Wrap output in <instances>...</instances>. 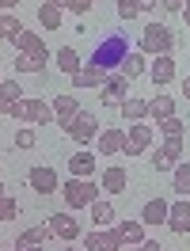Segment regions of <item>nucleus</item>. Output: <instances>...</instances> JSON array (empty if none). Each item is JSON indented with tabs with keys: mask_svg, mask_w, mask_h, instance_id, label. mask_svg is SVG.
<instances>
[{
	"mask_svg": "<svg viewBox=\"0 0 190 251\" xmlns=\"http://www.w3.org/2000/svg\"><path fill=\"white\" fill-rule=\"evenodd\" d=\"M126 53H129L126 38H122V34H111V38H103V42L95 46V53H92V61H88V65H99V69L114 73V69L122 65V57H126Z\"/></svg>",
	"mask_w": 190,
	"mask_h": 251,
	"instance_id": "obj_1",
	"label": "nucleus"
},
{
	"mask_svg": "<svg viewBox=\"0 0 190 251\" xmlns=\"http://www.w3.org/2000/svg\"><path fill=\"white\" fill-rule=\"evenodd\" d=\"M61 190H65V205L69 209H88L99 198V187H95L92 179H69Z\"/></svg>",
	"mask_w": 190,
	"mask_h": 251,
	"instance_id": "obj_2",
	"label": "nucleus"
},
{
	"mask_svg": "<svg viewBox=\"0 0 190 251\" xmlns=\"http://www.w3.org/2000/svg\"><path fill=\"white\" fill-rule=\"evenodd\" d=\"M171 31L164 27V23H148L141 34V53H148V57H160V53H171Z\"/></svg>",
	"mask_w": 190,
	"mask_h": 251,
	"instance_id": "obj_3",
	"label": "nucleus"
},
{
	"mask_svg": "<svg viewBox=\"0 0 190 251\" xmlns=\"http://www.w3.org/2000/svg\"><path fill=\"white\" fill-rule=\"evenodd\" d=\"M12 118H19V122H34V126H49V122H53V107L42 103V99H19V107L12 110Z\"/></svg>",
	"mask_w": 190,
	"mask_h": 251,
	"instance_id": "obj_4",
	"label": "nucleus"
},
{
	"mask_svg": "<svg viewBox=\"0 0 190 251\" xmlns=\"http://www.w3.org/2000/svg\"><path fill=\"white\" fill-rule=\"evenodd\" d=\"M152 126H144V122H129L126 126V145H122V156H141L144 149L152 145Z\"/></svg>",
	"mask_w": 190,
	"mask_h": 251,
	"instance_id": "obj_5",
	"label": "nucleus"
},
{
	"mask_svg": "<svg viewBox=\"0 0 190 251\" xmlns=\"http://www.w3.org/2000/svg\"><path fill=\"white\" fill-rule=\"evenodd\" d=\"M65 133H69L72 141L88 145V141H95V133H99V122H95V114H88V110H76V118L65 126Z\"/></svg>",
	"mask_w": 190,
	"mask_h": 251,
	"instance_id": "obj_6",
	"label": "nucleus"
},
{
	"mask_svg": "<svg viewBox=\"0 0 190 251\" xmlns=\"http://www.w3.org/2000/svg\"><path fill=\"white\" fill-rule=\"evenodd\" d=\"M80 244L88 251H122L126 244H122V236H118V228H107V232H84L80 236Z\"/></svg>",
	"mask_w": 190,
	"mask_h": 251,
	"instance_id": "obj_7",
	"label": "nucleus"
},
{
	"mask_svg": "<svg viewBox=\"0 0 190 251\" xmlns=\"http://www.w3.org/2000/svg\"><path fill=\"white\" fill-rule=\"evenodd\" d=\"M122 99H129V80L122 73H107V84H103V103L107 107H122Z\"/></svg>",
	"mask_w": 190,
	"mask_h": 251,
	"instance_id": "obj_8",
	"label": "nucleus"
},
{
	"mask_svg": "<svg viewBox=\"0 0 190 251\" xmlns=\"http://www.w3.org/2000/svg\"><path fill=\"white\" fill-rule=\"evenodd\" d=\"M16 46H19V53H31V57H34L38 65H46V61H49V50H46V42H42V38H38L34 31H27V27H23V34L16 38Z\"/></svg>",
	"mask_w": 190,
	"mask_h": 251,
	"instance_id": "obj_9",
	"label": "nucleus"
},
{
	"mask_svg": "<svg viewBox=\"0 0 190 251\" xmlns=\"http://www.w3.org/2000/svg\"><path fill=\"white\" fill-rule=\"evenodd\" d=\"M31 187L38 190V194H53V190H61V179H57V172L53 168H46V164H38V168H31Z\"/></svg>",
	"mask_w": 190,
	"mask_h": 251,
	"instance_id": "obj_10",
	"label": "nucleus"
},
{
	"mask_svg": "<svg viewBox=\"0 0 190 251\" xmlns=\"http://www.w3.org/2000/svg\"><path fill=\"white\" fill-rule=\"evenodd\" d=\"M167 228L179 236L190 232V198H179L175 205H167Z\"/></svg>",
	"mask_w": 190,
	"mask_h": 251,
	"instance_id": "obj_11",
	"label": "nucleus"
},
{
	"mask_svg": "<svg viewBox=\"0 0 190 251\" xmlns=\"http://www.w3.org/2000/svg\"><path fill=\"white\" fill-rule=\"evenodd\" d=\"M122 145H126V129H103V133L95 137L99 156H118V152H122Z\"/></svg>",
	"mask_w": 190,
	"mask_h": 251,
	"instance_id": "obj_12",
	"label": "nucleus"
},
{
	"mask_svg": "<svg viewBox=\"0 0 190 251\" xmlns=\"http://www.w3.org/2000/svg\"><path fill=\"white\" fill-rule=\"evenodd\" d=\"M49 228H53V236H57V240H65V244H69V240H80V225H76V217H69V213H57V217H49Z\"/></svg>",
	"mask_w": 190,
	"mask_h": 251,
	"instance_id": "obj_13",
	"label": "nucleus"
},
{
	"mask_svg": "<svg viewBox=\"0 0 190 251\" xmlns=\"http://www.w3.org/2000/svg\"><path fill=\"white\" fill-rule=\"evenodd\" d=\"M148 76H152V84H160V88H164V84H171V80H175V61H171V53H160L156 61L148 65Z\"/></svg>",
	"mask_w": 190,
	"mask_h": 251,
	"instance_id": "obj_14",
	"label": "nucleus"
},
{
	"mask_svg": "<svg viewBox=\"0 0 190 251\" xmlns=\"http://www.w3.org/2000/svg\"><path fill=\"white\" fill-rule=\"evenodd\" d=\"M103 84H107V69H99V65H84L72 76V88H103Z\"/></svg>",
	"mask_w": 190,
	"mask_h": 251,
	"instance_id": "obj_15",
	"label": "nucleus"
},
{
	"mask_svg": "<svg viewBox=\"0 0 190 251\" xmlns=\"http://www.w3.org/2000/svg\"><path fill=\"white\" fill-rule=\"evenodd\" d=\"M76 110H80L76 107V95H57V99H53V122L65 129V126L76 118Z\"/></svg>",
	"mask_w": 190,
	"mask_h": 251,
	"instance_id": "obj_16",
	"label": "nucleus"
},
{
	"mask_svg": "<svg viewBox=\"0 0 190 251\" xmlns=\"http://www.w3.org/2000/svg\"><path fill=\"white\" fill-rule=\"evenodd\" d=\"M49 236H53V228H49V225H34V228H27V232H19V236H16V251H23V248H38V244H46Z\"/></svg>",
	"mask_w": 190,
	"mask_h": 251,
	"instance_id": "obj_17",
	"label": "nucleus"
},
{
	"mask_svg": "<svg viewBox=\"0 0 190 251\" xmlns=\"http://www.w3.org/2000/svg\"><path fill=\"white\" fill-rule=\"evenodd\" d=\"M19 99H23V88L16 80H0V114H12L19 107Z\"/></svg>",
	"mask_w": 190,
	"mask_h": 251,
	"instance_id": "obj_18",
	"label": "nucleus"
},
{
	"mask_svg": "<svg viewBox=\"0 0 190 251\" xmlns=\"http://www.w3.org/2000/svg\"><path fill=\"white\" fill-rule=\"evenodd\" d=\"M65 19V8L57 4V0H46V4H38V23L46 27V31H57Z\"/></svg>",
	"mask_w": 190,
	"mask_h": 251,
	"instance_id": "obj_19",
	"label": "nucleus"
},
{
	"mask_svg": "<svg viewBox=\"0 0 190 251\" xmlns=\"http://www.w3.org/2000/svg\"><path fill=\"white\" fill-rule=\"evenodd\" d=\"M69 172H72V179H92L95 175V152H76V156H69Z\"/></svg>",
	"mask_w": 190,
	"mask_h": 251,
	"instance_id": "obj_20",
	"label": "nucleus"
},
{
	"mask_svg": "<svg viewBox=\"0 0 190 251\" xmlns=\"http://www.w3.org/2000/svg\"><path fill=\"white\" fill-rule=\"evenodd\" d=\"M118 73H122L126 80H137L141 73H148V61H144V53H141V50H137V53H126V57H122V65H118Z\"/></svg>",
	"mask_w": 190,
	"mask_h": 251,
	"instance_id": "obj_21",
	"label": "nucleus"
},
{
	"mask_svg": "<svg viewBox=\"0 0 190 251\" xmlns=\"http://www.w3.org/2000/svg\"><path fill=\"white\" fill-rule=\"evenodd\" d=\"M99 183H103V190H107V194H122V190L129 187V175H126V168H107Z\"/></svg>",
	"mask_w": 190,
	"mask_h": 251,
	"instance_id": "obj_22",
	"label": "nucleus"
},
{
	"mask_svg": "<svg viewBox=\"0 0 190 251\" xmlns=\"http://www.w3.org/2000/svg\"><path fill=\"white\" fill-rule=\"evenodd\" d=\"M167 205H171V202H164V198H152V202H144L141 221H144V225H167Z\"/></svg>",
	"mask_w": 190,
	"mask_h": 251,
	"instance_id": "obj_23",
	"label": "nucleus"
},
{
	"mask_svg": "<svg viewBox=\"0 0 190 251\" xmlns=\"http://www.w3.org/2000/svg\"><path fill=\"white\" fill-rule=\"evenodd\" d=\"M122 114H126L129 122H144L148 118V99H137V95L122 99Z\"/></svg>",
	"mask_w": 190,
	"mask_h": 251,
	"instance_id": "obj_24",
	"label": "nucleus"
},
{
	"mask_svg": "<svg viewBox=\"0 0 190 251\" xmlns=\"http://www.w3.org/2000/svg\"><path fill=\"white\" fill-rule=\"evenodd\" d=\"M57 69H61L65 76H76L80 69H84V65H80V53L72 46H65V50H57Z\"/></svg>",
	"mask_w": 190,
	"mask_h": 251,
	"instance_id": "obj_25",
	"label": "nucleus"
},
{
	"mask_svg": "<svg viewBox=\"0 0 190 251\" xmlns=\"http://www.w3.org/2000/svg\"><path fill=\"white\" fill-rule=\"evenodd\" d=\"M114 228L122 236V244H144V221H122Z\"/></svg>",
	"mask_w": 190,
	"mask_h": 251,
	"instance_id": "obj_26",
	"label": "nucleus"
},
{
	"mask_svg": "<svg viewBox=\"0 0 190 251\" xmlns=\"http://www.w3.org/2000/svg\"><path fill=\"white\" fill-rule=\"evenodd\" d=\"M171 187L179 190V198H190V164H175L171 168Z\"/></svg>",
	"mask_w": 190,
	"mask_h": 251,
	"instance_id": "obj_27",
	"label": "nucleus"
},
{
	"mask_svg": "<svg viewBox=\"0 0 190 251\" xmlns=\"http://www.w3.org/2000/svg\"><path fill=\"white\" fill-rule=\"evenodd\" d=\"M175 114V99L171 95H156V99H148V118H171Z\"/></svg>",
	"mask_w": 190,
	"mask_h": 251,
	"instance_id": "obj_28",
	"label": "nucleus"
},
{
	"mask_svg": "<svg viewBox=\"0 0 190 251\" xmlns=\"http://www.w3.org/2000/svg\"><path fill=\"white\" fill-rule=\"evenodd\" d=\"M19 34H23V23H19L12 12H0V38H8V42H16Z\"/></svg>",
	"mask_w": 190,
	"mask_h": 251,
	"instance_id": "obj_29",
	"label": "nucleus"
},
{
	"mask_svg": "<svg viewBox=\"0 0 190 251\" xmlns=\"http://www.w3.org/2000/svg\"><path fill=\"white\" fill-rule=\"evenodd\" d=\"M88 209H92V221H95V225H111V221H114V205L107 202V198H95Z\"/></svg>",
	"mask_w": 190,
	"mask_h": 251,
	"instance_id": "obj_30",
	"label": "nucleus"
},
{
	"mask_svg": "<svg viewBox=\"0 0 190 251\" xmlns=\"http://www.w3.org/2000/svg\"><path fill=\"white\" fill-rule=\"evenodd\" d=\"M156 129L164 133V137H183V118H175V114H171V118H160Z\"/></svg>",
	"mask_w": 190,
	"mask_h": 251,
	"instance_id": "obj_31",
	"label": "nucleus"
},
{
	"mask_svg": "<svg viewBox=\"0 0 190 251\" xmlns=\"http://www.w3.org/2000/svg\"><path fill=\"white\" fill-rule=\"evenodd\" d=\"M144 12V0H118V19H133Z\"/></svg>",
	"mask_w": 190,
	"mask_h": 251,
	"instance_id": "obj_32",
	"label": "nucleus"
},
{
	"mask_svg": "<svg viewBox=\"0 0 190 251\" xmlns=\"http://www.w3.org/2000/svg\"><path fill=\"white\" fill-rule=\"evenodd\" d=\"M160 152H164V156L171 160V164H179V156H183V137H167Z\"/></svg>",
	"mask_w": 190,
	"mask_h": 251,
	"instance_id": "obj_33",
	"label": "nucleus"
},
{
	"mask_svg": "<svg viewBox=\"0 0 190 251\" xmlns=\"http://www.w3.org/2000/svg\"><path fill=\"white\" fill-rule=\"evenodd\" d=\"M57 4H61L65 12H72V16H88L95 0H57Z\"/></svg>",
	"mask_w": 190,
	"mask_h": 251,
	"instance_id": "obj_34",
	"label": "nucleus"
},
{
	"mask_svg": "<svg viewBox=\"0 0 190 251\" xmlns=\"http://www.w3.org/2000/svg\"><path fill=\"white\" fill-rule=\"evenodd\" d=\"M16 213H19V202L12 194H0V221H12Z\"/></svg>",
	"mask_w": 190,
	"mask_h": 251,
	"instance_id": "obj_35",
	"label": "nucleus"
},
{
	"mask_svg": "<svg viewBox=\"0 0 190 251\" xmlns=\"http://www.w3.org/2000/svg\"><path fill=\"white\" fill-rule=\"evenodd\" d=\"M16 69H19V73H38V69H42V65L34 61L31 53H19V57H16Z\"/></svg>",
	"mask_w": 190,
	"mask_h": 251,
	"instance_id": "obj_36",
	"label": "nucleus"
},
{
	"mask_svg": "<svg viewBox=\"0 0 190 251\" xmlns=\"http://www.w3.org/2000/svg\"><path fill=\"white\" fill-rule=\"evenodd\" d=\"M16 149H34V129L31 126H23V129L16 133Z\"/></svg>",
	"mask_w": 190,
	"mask_h": 251,
	"instance_id": "obj_37",
	"label": "nucleus"
},
{
	"mask_svg": "<svg viewBox=\"0 0 190 251\" xmlns=\"http://www.w3.org/2000/svg\"><path fill=\"white\" fill-rule=\"evenodd\" d=\"M152 168H156V172H167V168H175V164H171V160H167V156H164V152L156 149V156H152Z\"/></svg>",
	"mask_w": 190,
	"mask_h": 251,
	"instance_id": "obj_38",
	"label": "nucleus"
},
{
	"mask_svg": "<svg viewBox=\"0 0 190 251\" xmlns=\"http://www.w3.org/2000/svg\"><path fill=\"white\" fill-rule=\"evenodd\" d=\"M183 4L187 0H160V8H167V12H183Z\"/></svg>",
	"mask_w": 190,
	"mask_h": 251,
	"instance_id": "obj_39",
	"label": "nucleus"
},
{
	"mask_svg": "<svg viewBox=\"0 0 190 251\" xmlns=\"http://www.w3.org/2000/svg\"><path fill=\"white\" fill-rule=\"evenodd\" d=\"M16 4H19V0H0V12H12Z\"/></svg>",
	"mask_w": 190,
	"mask_h": 251,
	"instance_id": "obj_40",
	"label": "nucleus"
},
{
	"mask_svg": "<svg viewBox=\"0 0 190 251\" xmlns=\"http://www.w3.org/2000/svg\"><path fill=\"white\" fill-rule=\"evenodd\" d=\"M141 248H144V251H160V244H156V240H144Z\"/></svg>",
	"mask_w": 190,
	"mask_h": 251,
	"instance_id": "obj_41",
	"label": "nucleus"
},
{
	"mask_svg": "<svg viewBox=\"0 0 190 251\" xmlns=\"http://www.w3.org/2000/svg\"><path fill=\"white\" fill-rule=\"evenodd\" d=\"M183 19H187V27H190V0L183 4Z\"/></svg>",
	"mask_w": 190,
	"mask_h": 251,
	"instance_id": "obj_42",
	"label": "nucleus"
},
{
	"mask_svg": "<svg viewBox=\"0 0 190 251\" xmlns=\"http://www.w3.org/2000/svg\"><path fill=\"white\" fill-rule=\"evenodd\" d=\"M183 95H187V99H190V76L183 80Z\"/></svg>",
	"mask_w": 190,
	"mask_h": 251,
	"instance_id": "obj_43",
	"label": "nucleus"
},
{
	"mask_svg": "<svg viewBox=\"0 0 190 251\" xmlns=\"http://www.w3.org/2000/svg\"><path fill=\"white\" fill-rule=\"evenodd\" d=\"M122 251H144V248H141V244H129V248H122Z\"/></svg>",
	"mask_w": 190,
	"mask_h": 251,
	"instance_id": "obj_44",
	"label": "nucleus"
},
{
	"mask_svg": "<svg viewBox=\"0 0 190 251\" xmlns=\"http://www.w3.org/2000/svg\"><path fill=\"white\" fill-rule=\"evenodd\" d=\"M23 251H42V248H23Z\"/></svg>",
	"mask_w": 190,
	"mask_h": 251,
	"instance_id": "obj_45",
	"label": "nucleus"
},
{
	"mask_svg": "<svg viewBox=\"0 0 190 251\" xmlns=\"http://www.w3.org/2000/svg\"><path fill=\"white\" fill-rule=\"evenodd\" d=\"M61 251H76V248H61Z\"/></svg>",
	"mask_w": 190,
	"mask_h": 251,
	"instance_id": "obj_46",
	"label": "nucleus"
},
{
	"mask_svg": "<svg viewBox=\"0 0 190 251\" xmlns=\"http://www.w3.org/2000/svg\"><path fill=\"white\" fill-rule=\"evenodd\" d=\"M0 194H4V183H0Z\"/></svg>",
	"mask_w": 190,
	"mask_h": 251,
	"instance_id": "obj_47",
	"label": "nucleus"
},
{
	"mask_svg": "<svg viewBox=\"0 0 190 251\" xmlns=\"http://www.w3.org/2000/svg\"><path fill=\"white\" fill-rule=\"evenodd\" d=\"M0 80H4V76H0Z\"/></svg>",
	"mask_w": 190,
	"mask_h": 251,
	"instance_id": "obj_48",
	"label": "nucleus"
}]
</instances>
